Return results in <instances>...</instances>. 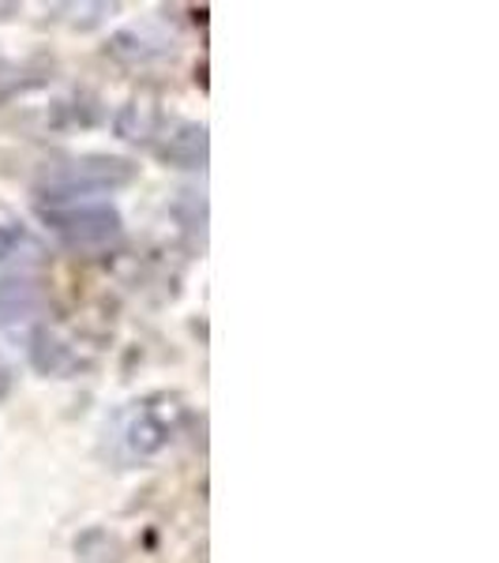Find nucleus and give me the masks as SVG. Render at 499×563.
Here are the masks:
<instances>
[{
  "label": "nucleus",
  "mask_w": 499,
  "mask_h": 563,
  "mask_svg": "<svg viewBox=\"0 0 499 563\" xmlns=\"http://www.w3.org/2000/svg\"><path fill=\"white\" fill-rule=\"evenodd\" d=\"M140 177V166L132 158H117V154H84V158H68L45 169V177L34 185L38 207H60V203H84L98 192H117L129 188Z\"/></svg>",
  "instance_id": "1"
},
{
  "label": "nucleus",
  "mask_w": 499,
  "mask_h": 563,
  "mask_svg": "<svg viewBox=\"0 0 499 563\" xmlns=\"http://www.w3.org/2000/svg\"><path fill=\"white\" fill-rule=\"evenodd\" d=\"M38 218L57 233L68 249L95 252L109 249L121 241L124 218L117 207L102 203V199H84V203H60V207H38Z\"/></svg>",
  "instance_id": "2"
},
{
  "label": "nucleus",
  "mask_w": 499,
  "mask_h": 563,
  "mask_svg": "<svg viewBox=\"0 0 499 563\" xmlns=\"http://www.w3.org/2000/svg\"><path fill=\"white\" fill-rule=\"evenodd\" d=\"M177 413H180V406H174V398H169V406H158V395L135 402V410L129 413V421H124V448H129V455L132 459L158 455L169 443V435H174Z\"/></svg>",
  "instance_id": "3"
},
{
  "label": "nucleus",
  "mask_w": 499,
  "mask_h": 563,
  "mask_svg": "<svg viewBox=\"0 0 499 563\" xmlns=\"http://www.w3.org/2000/svg\"><path fill=\"white\" fill-rule=\"evenodd\" d=\"M154 158L169 169H207V158H211L207 124L199 121L174 124V129L162 135V143H154Z\"/></svg>",
  "instance_id": "4"
},
{
  "label": "nucleus",
  "mask_w": 499,
  "mask_h": 563,
  "mask_svg": "<svg viewBox=\"0 0 499 563\" xmlns=\"http://www.w3.org/2000/svg\"><path fill=\"white\" fill-rule=\"evenodd\" d=\"M162 124H166V113H162V98L154 95V90H143V95H132L129 102L121 106L113 129H117L121 140L151 143V147H154V135L162 132Z\"/></svg>",
  "instance_id": "5"
},
{
  "label": "nucleus",
  "mask_w": 499,
  "mask_h": 563,
  "mask_svg": "<svg viewBox=\"0 0 499 563\" xmlns=\"http://www.w3.org/2000/svg\"><path fill=\"white\" fill-rule=\"evenodd\" d=\"M42 305H45L42 282H31V278H4L0 282V327L31 320V316L42 312Z\"/></svg>",
  "instance_id": "6"
},
{
  "label": "nucleus",
  "mask_w": 499,
  "mask_h": 563,
  "mask_svg": "<svg viewBox=\"0 0 499 563\" xmlns=\"http://www.w3.org/2000/svg\"><path fill=\"white\" fill-rule=\"evenodd\" d=\"M49 71H53V65L42 57L23 60V65H15V60H0V106L12 102L15 95H26V90L49 84Z\"/></svg>",
  "instance_id": "7"
},
{
  "label": "nucleus",
  "mask_w": 499,
  "mask_h": 563,
  "mask_svg": "<svg viewBox=\"0 0 499 563\" xmlns=\"http://www.w3.org/2000/svg\"><path fill=\"white\" fill-rule=\"evenodd\" d=\"M42 256V244L26 233V225L20 218L0 211V263L8 260H38Z\"/></svg>",
  "instance_id": "8"
},
{
  "label": "nucleus",
  "mask_w": 499,
  "mask_h": 563,
  "mask_svg": "<svg viewBox=\"0 0 499 563\" xmlns=\"http://www.w3.org/2000/svg\"><path fill=\"white\" fill-rule=\"evenodd\" d=\"M31 361L45 376H57V372H65L71 365V350L49 331V327H38L31 339Z\"/></svg>",
  "instance_id": "9"
},
{
  "label": "nucleus",
  "mask_w": 499,
  "mask_h": 563,
  "mask_svg": "<svg viewBox=\"0 0 499 563\" xmlns=\"http://www.w3.org/2000/svg\"><path fill=\"white\" fill-rule=\"evenodd\" d=\"M106 53L113 60H121V65H147L151 57H158V45L143 38L140 31H121V34H113L106 45Z\"/></svg>",
  "instance_id": "10"
},
{
  "label": "nucleus",
  "mask_w": 499,
  "mask_h": 563,
  "mask_svg": "<svg viewBox=\"0 0 499 563\" xmlns=\"http://www.w3.org/2000/svg\"><path fill=\"white\" fill-rule=\"evenodd\" d=\"M20 15V4H0V23L4 20H15Z\"/></svg>",
  "instance_id": "11"
},
{
  "label": "nucleus",
  "mask_w": 499,
  "mask_h": 563,
  "mask_svg": "<svg viewBox=\"0 0 499 563\" xmlns=\"http://www.w3.org/2000/svg\"><path fill=\"white\" fill-rule=\"evenodd\" d=\"M196 84H199V87H203V90H207V60H203V65H199V68H196Z\"/></svg>",
  "instance_id": "12"
}]
</instances>
